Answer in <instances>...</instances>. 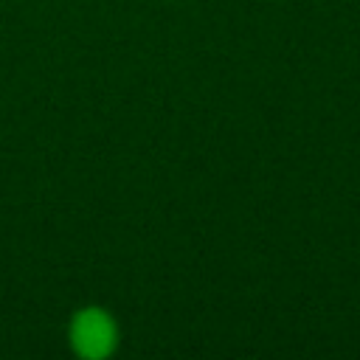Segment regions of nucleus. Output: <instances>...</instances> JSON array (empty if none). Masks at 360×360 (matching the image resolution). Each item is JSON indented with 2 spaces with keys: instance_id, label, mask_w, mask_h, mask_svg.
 Wrapping results in <instances>:
<instances>
[{
  "instance_id": "obj_1",
  "label": "nucleus",
  "mask_w": 360,
  "mask_h": 360,
  "mask_svg": "<svg viewBox=\"0 0 360 360\" xmlns=\"http://www.w3.org/2000/svg\"><path fill=\"white\" fill-rule=\"evenodd\" d=\"M118 343V326L112 315L101 307L79 309L70 321V346L79 357L101 360L110 357Z\"/></svg>"
}]
</instances>
